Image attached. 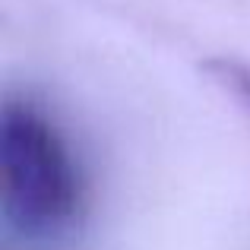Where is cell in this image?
<instances>
[{"label":"cell","mask_w":250,"mask_h":250,"mask_svg":"<svg viewBox=\"0 0 250 250\" xmlns=\"http://www.w3.org/2000/svg\"><path fill=\"white\" fill-rule=\"evenodd\" d=\"M85 203L83 174L67 136L29 98H10L0 114V209L29 241L76 231Z\"/></svg>","instance_id":"obj_1"},{"label":"cell","mask_w":250,"mask_h":250,"mask_svg":"<svg viewBox=\"0 0 250 250\" xmlns=\"http://www.w3.org/2000/svg\"><path fill=\"white\" fill-rule=\"evenodd\" d=\"M206 70L222 85H225V89H231V95L250 111V67H244V63H238V61H225V57H222V61H209Z\"/></svg>","instance_id":"obj_2"}]
</instances>
